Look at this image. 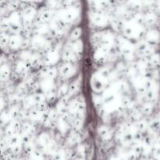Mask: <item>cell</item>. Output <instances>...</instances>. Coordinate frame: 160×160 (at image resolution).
<instances>
[{
	"mask_svg": "<svg viewBox=\"0 0 160 160\" xmlns=\"http://www.w3.org/2000/svg\"><path fill=\"white\" fill-rule=\"evenodd\" d=\"M102 97L106 114L115 112L122 108V96L113 85L107 88Z\"/></svg>",
	"mask_w": 160,
	"mask_h": 160,
	"instance_id": "cell-1",
	"label": "cell"
},
{
	"mask_svg": "<svg viewBox=\"0 0 160 160\" xmlns=\"http://www.w3.org/2000/svg\"><path fill=\"white\" fill-rule=\"evenodd\" d=\"M121 31L123 37L131 40H139L145 36V28L144 25L136 23L133 20H123Z\"/></svg>",
	"mask_w": 160,
	"mask_h": 160,
	"instance_id": "cell-2",
	"label": "cell"
},
{
	"mask_svg": "<svg viewBox=\"0 0 160 160\" xmlns=\"http://www.w3.org/2000/svg\"><path fill=\"white\" fill-rule=\"evenodd\" d=\"M116 45L119 52L121 53L126 60L130 61L134 58L136 48L129 39L126 38L123 36H119L116 38Z\"/></svg>",
	"mask_w": 160,
	"mask_h": 160,
	"instance_id": "cell-3",
	"label": "cell"
},
{
	"mask_svg": "<svg viewBox=\"0 0 160 160\" xmlns=\"http://www.w3.org/2000/svg\"><path fill=\"white\" fill-rule=\"evenodd\" d=\"M55 16L69 26L74 23L79 18L80 10L77 6L64 8V9H59Z\"/></svg>",
	"mask_w": 160,
	"mask_h": 160,
	"instance_id": "cell-4",
	"label": "cell"
},
{
	"mask_svg": "<svg viewBox=\"0 0 160 160\" xmlns=\"http://www.w3.org/2000/svg\"><path fill=\"white\" fill-rule=\"evenodd\" d=\"M109 82L110 81L102 76L98 71L93 73L90 80L91 87L95 94H99L101 92L103 93L104 91L109 88Z\"/></svg>",
	"mask_w": 160,
	"mask_h": 160,
	"instance_id": "cell-5",
	"label": "cell"
},
{
	"mask_svg": "<svg viewBox=\"0 0 160 160\" xmlns=\"http://www.w3.org/2000/svg\"><path fill=\"white\" fill-rule=\"evenodd\" d=\"M48 24H49V34L54 38H62L69 27L64 22L58 19L56 16L53 17Z\"/></svg>",
	"mask_w": 160,
	"mask_h": 160,
	"instance_id": "cell-6",
	"label": "cell"
},
{
	"mask_svg": "<svg viewBox=\"0 0 160 160\" xmlns=\"http://www.w3.org/2000/svg\"><path fill=\"white\" fill-rule=\"evenodd\" d=\"M8 20L9 24V31L12 34H21L23 30V20H22V14L18 11L12 12L8 16Z\"/></svg>",
	"mask_w": 160,
	"mask_h": 160,
	"instance_id": "cell-7",
	"label": "cell"
},
{
	"mask_svg": "<svg viewBox=\"0 0 160 160\" xmlns=\"http://www.w3.org/2000/svg\"><path fill=\"white\" fill-rule=\"evenodd\" d=\"M111 18L103 11H94L90 14V20L92 24L98 28H105L110 24Z\"/></svg>",
	"mask_w": 160,
	"mask_h": 160,
	"instance_id": "cell-8",
	"label": "cell"
},
{
	"mask_svg": "<svg viewBox=\"0 0 160 160\" xmlns=\"http://www.w3.org/2000/svg\"><path fill=\"white\" fill-rule=\"evenodd\" d=\"M61 56L60 49L56 47H52L51 49L43 54L45 67H55L59 61Z\"/></svg>",
	"mask_w": 160,
	"mask_h": 160,
	"instance_id": "cell-9",
	"label": "cell"
},
{
	"mask_svg": "<svg viewBox=\"0 0 160 160\" xmlns=\"http://www.w3.org/2000/svg\"><path fill=\"white\" fill-rule=\"evenodd\" d=\"M6 146L11 151V152L17 154L23 149L21 134H18L11 137H6Z\"/></svg>",
	"mask_w": 160,
	"mask_h": 160,
	"instance_id": "cell-10",
	"label": "cell"
},
{
	"mask_svg": "<svg viewBox=\"0 0 160 160\" xmlns=\"http://www.w3.org/2000/svg\"><path fill=\"white\" fill-rule=\"evenodd\" d=\"M53 14V10L47 6L41 7L37 12L34 23H48L54 17Z\"/></svg>",
	"mask_w": 160,
	"mask_h": 160,
	"instance_id": "cell-11",
	"label": "cell"
},
{
	"mask_svg": "<svg viewBox=\"0 0 160 160\" xmlns=\"http://www.w3.org/2000/svg\"><path fill=\"white\" fill-rule=\"evenodd\" d=\"M76 70L74 64L68 63V62H62L58 68L59 76L65 79H68L74 76L76 73Z\"/></svg>",
	"mask_w": 160,
	"mask_h": 160,
	"instance_id": "cell-12",
	"label": "cell"
},
{
	"mask_svg": "<svg viewBox=\"0 0 160 160\" xmlns=\"http://www.w3.org/2000/svg\"><path fill=\"white\" fill-rule=\"evenodd\" d=\"M109 49L103 46H99L94 52V60L99 65H103L109 59Z\"/></svg>",
	"mask_w": 160,
	"mask_h": 160,
	"instance_id": "cell-13",
	"label": "cell"
},
{
	"mask_svg": "<svg viewBox=\"0 0 160 160\" xmlns=\"http://www.w3.org/2000/svg\"><path fill=\"white\" fill-rule=\"evenodd\" d=\"M52 140L53 139L50 137L49 134H48L45 132L42 133L38 137L37 142H36L38 149L42 152H46L47 149H48V146H49V145L51 144Z\"/></svg>",
	"mask_w": 160,
	"mask_h": 160,
	"instance_id": "cell-14",
	"label": "cell"
},
{
	"mask_svg": "<svg viewBox=\"0 0 160 160\" xmlns=\"http://www.w3.org/2000/svg\"><path fill=\"white\" fill-rule=\"evenodd\" d=\"M59 73V70L56 67H45L43 69L37 72V77L40 80L50 78L55 80Z\"/></svg>",
	"mask_w": 160,
	"mask_h": 160,
	"instance_id": "cell-15",
	"label": "cell"
},
{
	"mask_svg": "<svg viewBox=\"0 0 160 160\" xmlns=\"http://www.w3.org/2000/svg\"><path fill=\"white\" fill-rule=\"evenodd\" d=\"M31 67L28 62L23 60H17L14 66V71L18 77H25L31 71Z\"/></svg>",
	"mask_w": 160,
	"mask_h": 160,
	"instance_id": "cell-16",
	"label": "cell"
},
{
	"mask_svg": "<svg viewBox=\"0 0 160 160\" xmlns=\"http://www.w3.org/2000/svg\"><path fill=\"white\" fill-rule=\"evenodd\" d=\"M136 51L138 52V54L142 58H148L151 56L152 55L154 54V47L150 46L149 45L146 43L145 41L140 42L138 43L137 47H136Z\"/></svg>",
	"mask_w": 160,
	"mask_h": 160,
	"instance_id": "cell-17",
	"label": "cell"
},
{
	"mask_svg": "<svg viewBox=\"0 0 160 160\" xmlns=\"http://www.w3.org/2000/svg\"><path fill=\"white\" fill-rule=\"evenodd\" d=\"M145 42L150 46L154 47L157 45L160 39V33L156 29H150L145 34Z\"/></svg>",
	"mask_w": 160,
	"mask_h": 160,
	"instance_id": "cell-18",
	"label": "cell"
},
{
	"mask_svg": "<svg viewBox=\"0 0 160 160\" xmlns=\"http://www.w3.org/2000/svg\"><path fill=\"white\" fill-rule=\"evenodd\" d=\"M23 38L20 34H12L9 36V48L11 50L13 51H17V50L20 49L23 46Z\"/></svg>",
	"mask_w": 160,
	"mask_h": 160,
	"instance_id": "cell-19",
	"label": "cell"
},
{
	"mask_svg": "<svg viewBox=\"0 0 160 160\" xmlns=\"http://www.w3.org/2000/svg\"><path fill=\"white\" fill-rule=\"evenodd\" d=\"M21 126L22 124L20 123V120H12L6 126V130H5L6 137H11V136L20 134L19 131H21Z\"/></svg>",
	"mask_w": 160,
	"mask_h": 160,
	"instance_id": "cell-20",
	"label": "cell"
},
{
	"mask_svg": "<svg viewBox=\"0 0 160 160\" xmlns=\"http://www.w3.org/2000/svg\"><path fill=\"white\" fill-rule=\"evenodd\" d=\"M97 131H98V136L101 138V139L106 141V142L111 140L112 138L113 137V130L106 125H102V126L98 127Z\"/></svg>",
	"mask_w": 160,
	"mask_h": 160,
	"instance_id": "cell-21",
	"label": "cell"
},
{
	"mask_svg": "<svg viewBox=\"0 0 160 160\" xmlns=\"http://www.w3.org/2000/svg\"><path fill=\"white\" fill-rule=\"evenodd\" d=\"M45 111H41L38 109H37V108H34V109L29 110V113H28V121L31 122L34 124V123H42L44 112Z\"/></svg>",
	"mask_w": 160,
	"mask_h": 160,
	"instance_id": "cell-22",
	"label": "cell"
},
{
	"mask_svg": "<svg viewBox=\"0 0 160 160\" xmlns=\"http://www.w3.org/2000/svg\"><path fill=\"white\" fill-rule=\"evenodd\" d=\"M82 84V76H79L78 78L74 80L72 83H70L69 86V92L68 95L70 98L73 96H74L76 94H78L80 92Z\"/></svg>",
	"mask_w": 160,
	"mask_h": 160,
	"instance_id": "cell-23",
	"label": "cell"
},
{
	"mask_svg": "<svg viewBox=\"0 0 160 160\" xmlns=\"http://www.w3.org/2000/svg\"><path fill=\"white\" fill-rule=\"evenodd\" d=\"M62 59L63 62H68V63L75 64V62L78 60V57L70 47L66 48L62 53Z\"/></svg>",
	"mask_w": 160,
	"mask_h": 160,
	"instance_id": "cell-24",
	"label": "cell"
},
{
	"mask_svg": "<svg viewBox=\"0 0 160 160\" xmlns=\"http://www.w3.org/2000/svg\"><path fill=\"white\" fill-rule=\"evenodd\" d=\"M39 85H40V89L44 94L47 93L49 91L52 90V89L56 88L54 80L50 79V78H45V79L40 80Z\"/></svg>",
	"mask_w": 160,
	"mask_h": 160,
	"instance_id": "cell-25",
	"label": "cell"
},
{
	"mask_svg": "<svg viewBox=\"0 0 160 160\" xmlns=\"http://www.w3.org/2000/svg\"><path fill=\"white\" fill-rule=\"evenodd\" d=\"M71 128L70 123V120H66L62 117H59L57 120V124H56V128L58 129V131L61 134H66L69 132L70 128Z\"/></svg>",
	"mask_w": 160,
	"mask_h": 160,
	"instance_id": "cell-26",
	"label": "cell"
},
{
	"mask_svg": "<svg viewBox=\"0 0 160 160\" xmlns=\"http://www.w3.org/2000/svg\"><path fill=\"white\" fill-rule=\"evenodd\" d=\"M70 47L73 50V52L75 53L78 59L82 57L83 52H84V44H83L82 40H78L77 42H73Z\"/></svg>",
	"mask_w": 160,
	"mask_h": 160,
	"instance_id": "cell-27",
	"label": "cell"
},
{
	"mask_svg": "<svg viewBox=\"0 0 160 160\" xmlns=\"http://www.w3.org/2000/svg\"><path fill=\"white\" fill-rule=\"evenodd\" d=\"M11 68L7 63H2L0 68V78L2 81H7L8 78L10 77Z\"/></svg>",
	"mask_w": 160,
	"mask_h": 160,
	"instance_id": "cell-28",
	"label": "cell"
},
{
	"mask_svg": "<svg viewBox=\"0 0 160 160\" xmlns=\"http://www.w3.org/2000/svg\"><path fill=\"white\" fill-rule=\"evenodd\" d=\"M69 84L67 83H63L61 84L59 88H57V97L58 99H61V98H64L68 95L69 92Z\"/></svg>",
	"mask_w": 160,
	"mask_h": 160,
	"instance_id": "cell-29",
	"label": "cell"
},
{
	"mask_svg": "<svg viewBox=\"0 0 160 160\" xmlns=\"http://www.w3.org/2000/svg\"><path fill=\"white\" fill-rule=\"evenodd\" d=\"M144 20H145V24L152 25L157 20V17L153 12H147L144 14Z\"/></svg>",
	"mask_w": 160,
	"mask_h": 160,
	"instance_id": "cell-30",
	"label": "cell"
},
{
	"mask_svg": "<svg viewBox=\"0 0 160 160\" xmlns=\"http://www.w3.org/2000/svg\"><path fill=\"white\" fill-rule=\"evenodd\" d=\"M45 98H46V102L48 104H52V103L55 102L56 99H58L57 97V88L52 89V90L49 91L48 92L45 94Z\"/></svg>",
	"mask_w": 160,
	"mask_h": 160,
	"instance_id": "cell-31",
	"label": "cell"
},
{
	"mask_svg": "<svg viewBox=\"0 0 160 160\" xmlns=\"http://www.w3.org/2000/svg\"><path fill=\"white\" fill-rule=\"evenodd\" d=\"M82 34V29L80 27H76L72 30L71 33H70V38L73 42H77L78 40H81V36Z\"/></svg>",
	"mask_w": 160,
	"mask_h": 160,
	"instance_id": "cell-32",
	"label": "cell"
},
{
	"mask_svg": "<svg viewBox=\"0 0 160 160\" xmlns=\"http://www.w3.org/2000/svg\"><path fill=\"white\" fill-rule=\"evenodd\" d=\"M137 129L139 132L141 133H145L147 132V131H148L149 129V124L146 122V120H140L137 122Z\"/></svg>",
	"mask_w": 160,
	"mask_h": 160,
	"instance_id": "cell-33",
	"label": "cell"
},
{
	"mask_svg": "<svg viewBox=\"0 0 160 160\" xmlns=\"http://www.w3.org/2000/svg\"><path fill=\"white\" fill-rule=\"evenodd\" d=\"M131 152L134 154V156H135V158L140 157L143 154V145H142V143L134 144L132 145Z\"/></svg>",
	"mask_w": 160,
	"mask_h": 160,
	"instance_id": "cell-34",
	"label": "cell"
},
{
	"mask_svg": "<svg viewBox=\"0 0 160 160\" xmlns=\"http://www.w3.org/2000/svg\"><path fill=\"white\" fill-rule=\"evenodd\" d=\"M153 105L152 103L148 102H145V104L142 106V113L145 114V115H150V114L153 111Z\"/></svg>",
	"mask_w": 160,
	"mask_h": 160,
	"instance_id": "cell-35",
	"label": "cell"
},
{
	"mask_svg": "<svg viewBox=\"0 0 160 160\" xmlns=\"http://www.w3.org/2000/svg\"><path fill=\"white\" fill-rule=\"evenodd\" d=\"M9 36L6 32H2L0 35V42H1L2 48H4L5 47L9 45Z\"/></svg>",
	"mask_w": 160,
	"mask_h": 160,
	"instance_id": "cell-36",
	"label": "cell"
},
{
	"mask_svg": "<svg viewBox=\"0 0 160 160\" xmlns=\"http://www.w3.org/2000/svg\"><path fill=\"white\" fill-rule=\"evenodd\" d=\"M1 120H2V123H4V124H6V125H8L9 123H10V122L12 121L9 111H6V112H2Z\"/></svg>",
	"mask_w": 160,
	"mask_h": 160,
	"instance_id": "cell-37",
	"label": "cell"
}]
</instances>
